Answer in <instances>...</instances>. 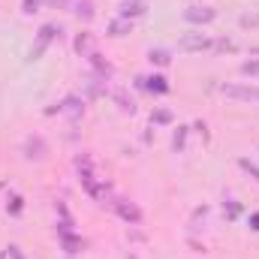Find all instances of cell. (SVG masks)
Here are the masks:
<instances>
[{"mask_svg": "<svg viewBox=\"0 0 259 259\" xmlns=\"http://www.w3.org/2000/svg\"><path fill=\"white\" fill-rule=\"evenodd\" d=\"M58 33H61V27H55V24H42V27H39V36H36V46L30 49V55H27V58H30V61H39V55H42V52L58 39Z\"/></svg>", "mask_w": 259, "mask_h": 259, "instance_id": "obj_1", "label": "cell"}, {"mask_svg": "<svg viewBox=\"0 0 259 259\" xmlns=\"http://www.w3.org/2000/svg\"><path fill=\"white\" fill-rule=\"evenodd\" d=\"M21 154H24V160H46L49 157V145H46V139L42 136H27L24 139V145H21Z\"/></svg>", "mask_w": 259, "mask_h": 259, "instance_id": "obj_2", "label": "cell"}, {"mask_svg": "<svg viewBox=\"0 0 259 259\" xmlns=\"http://www.w3.org/2000/svg\"><path fill=\"white\" fill-rule=\"evenodd\" d=\"M214 46V39H208L205 33H199V30H190V33H184L181 39H178V52H205V49H211Z\"/></svg>", "mask_w": 259, "mask_h": 259, "instance_id": "obj_3", "label": "cell"}, {"mask_svg": "<svg viewBox=\"0 0 259 259\" xmlns=\"http://www.w3.org/2000/svg\"><path fill=\"white\" fill-rule=\"evenodd\" d=\"M214 18H217V9H211L205 3H193L184 9V21H190V24H211Z\"/></svg>", "mask_w": 259, "mask_h": 259, "instance_id": "obj_4", "label": "cell"}, {"mask_svg": "<svg viewBox=\"0 0 259 259\" xmlns=\"http://www.w3.org/2000/svg\"><path fill=\"white\" fill-rule=\"evenodd\" d=\"M115 211H118V217L130 223V226H139L142 223V208L136 205V202H130V199H115V205H112Z\"/></svg>", "mask_w": 259, "mask_h": 259, "instance_id": "obj_5", "label": "cell"}, {"mask_svg": "<svg viewBox=\"0 0 259 259\" xmlns=\"http://www.w3.org/2000/svg\"><path fill=\"white\" fill-rule=\"evenodd\" d=\"M220 91L226 94V97H232V100H244V103H256L259 100V88L256 84H220Z\"/></svg>", "mask_w": 259, "mask_h": 259, "instance_id": "obj_6", "label": "cell"}, {"mask_svg": "<svg viewBox=\"0 0 259 259\" xmlns=\"http://www.w3.org/2000/svg\"><path fill=\"white\" fill-rule=\"evenodd\" d=\"M118 9H121V18H139V15H145L148 12V3L145 0H121L118 3Z\"/></svg>", "mask_w": 259, "mask_h": 259, "instance_id": "obj_7", "label": "cell"}, {"mask_svg": "<svg viewBox=\"0 0 259 259\" xmlns=\"http://www.w3.org/2000/svg\"><path fill=\"white\" fill-rule=\"evenodd\" d=\"M58 238H61V247H64L69 256H75V253H81V250L88 247V244H84V238H81V235H75V232H66V235H58Z\"/></svg>", "mask_w": 259, "mask_h": 259, "instance_id": "obj_8", "label": "cell"}, {"mask_svg": "<svg viewBox=\"0 0 259 259\" xmlns=\"http://www.w3.org/2000/svg\"><path fill=\"white\" fill-rule=\"evenodd\" d=\"M145 88H148L151 94H160V97L172 91V84H169V78H166V75H148V78H145Z\"/></svg>", "mask_w": 259, "mask_h": 259, "instance_id": "obj_9", "label": "cell"}, {"mask_svg": "<svg viewBox=\"0 0 259 259\" xmlns=\"http://www.w3.org/2000/svg\"><path fill=\"white\" fill-rule=\"evenodd\" d=\"M75 52H78L81 58H91V55H94V36H91L88 30L75 36Z\"/></svg>", "mask_w": 259, "mask_h": 259, "instance_id": "obj_10", "label": "cell"}, {"mask_svg": "<svg viewBox=\"0 0 259 259\" xmlns=\"http://www.w3.org/2000/svg\"><path fill=\"white\" fill-rule=\"evenodd\" d=\"M130 30H133V21L130 18H115V21H109V36H127Z\"/></svg>", "mask_w": 259, "mask_h": 259, "instance_id": "obj_11", "label": "cell"}, {"mask_svg": "<svg viewBox=\"0 0 259 259\" xmlns=\"http://www.w3.org/2000/svg\"><path fill=\"white\" fill-rule=\"evenodd\" d=\"M61 106H64L66 115H72V118H81L84 115V100H78V97H66Z\"/></svg>", "mask_w": 259, "mask_h": 259, "instance_id": "obj_12", "label": "cell"}, {"mask_svg": "<svg viewBox=\"0 0 259 259\" xmlns=\"http://www.w3.org/2000/svg\"><path fill=\"white\" fill-rule=\"evenodd\" d=\"M112 97H115V103H118V109H121V112H130V115L136 112V103H133V97H127V91H121V88H118V91H112Z\"/></svg>", "mask_w": 259, "mask_h": 259, "instance_id": "obj_13", "label": "cell"}, {"mask_svg": "<svg viewBox=\"0 0 259 259\" xmlns=\"http://www.w3.org/2000/svg\"><path fill=\"white\" fill-rule=\"evenodd\" d=\"M75 15H78L81 21H91V18H94V0H78V3H75Z\"/></svg>", "mask_w": 259, "mask_h": 259, "instance_id": "obj_14", "label": "cell"}, {"mask_svg": "<svg viewBox=\"0 0 259 259\" xmlns=\"http://www.w3.org/2000/svg\"><path fill=\"white\" fill-rule=\"evenodd\" d=\"M148 61L157 64V66H166L169 61H172V55H169L166 49H151V52H148Z\"/></svg>", "mask_w": 259, "mask_h": 259, "instance_id": "obj_15", "label": "cell"}, {"mask_svg": "<svg viewBox=\"0 0 259 259\" xmlns=\"http://www.w3.org/2000/svg\"><path fill=\"white\" fill-rule=\"evenodd\" d=\"M6 211H9V214H21V211H24V199L18 193H12L6 199Z\"/></svg>", "mask_w": 259, "mask_h": 259, "instance_id": "obj_16", "label": "cell"}, {"mask_svg": "<svg viewBox=\"0 0 259 259\" xmlns=\"http://www.w3.org/2000/svg\"><path fill=\"white\" fill-rule=\"evenodd\" d=\"M172 118H175V115H172L169 109H154V112H151V121H154V124H172Z\"/></svg>", "mask_w": 259, "mask_h": 259, "instance_id": "obj_17", "label": "cell"}, {"mask_svg": "<svg viewBox=\"0 0 259 259\" xmlns=\"http://www.w3.org/2000/svg\"><path fill=\"white\" fill-rule=\"evenodd\" d=\"M184 145H187V127H178L175 136H172V148L175 151H184Z\"/></svg>", "mask_w": 259, "mask_h": 259, "instance_id": "obj_18", "label": "cell"}, {"mask_svg": "<svg viewBox=\"0 0 259 259\" xmlns=\"http://www.w3.org/2000/svg\"><path fill=\"white\" fill-rule=\"evenodd\" d=\"M238 24H241V27H259V12H244V15L238 18Z\"/></svg>", "mask_w": 259, "mask_h": 259, "instance_id": "obj_19", "label": "cell"}, {"mask_svg": "<svg viewBox=\"0 0 259 259\" xmlns=\"http://www.w3.org/2000/svg\"><path fill=\"white\" fill-rule=\"evenodd\" d=\"M241 75L259 78V61H244V64H241Z\"/></svg>", "mask_w": 259, "mask_h": 259, "instance_id": "obj_20", "label": "cell"}, {"mask_svg": "<svg viewBox=\"0 0 259 259\" xmlns=\"http://www.w3.org/2000/svg\"><path fill=\"white\" fill-rule=\"evenodd\" d=\"M238 166H241L244 172H250V175H253V178L259 181V166L253 163V160H247V157H241V160H238Z\"/></svg>", "mask_w": 259, "mask_h": 259, "instance_id": "obj_21", "label": "cell"}, {"mask_svg": "<svg viewBox=\"0 0 259 259\" xmlns=\"http://www.w3.org/2000/svg\"><path fill=\"white\" fill-rule=\"evenodd\" d=\"M39 6H42V0H21V12H24V15L39 12Z\"/></svg>", "mask_w": 259, "mask_h": 259, "instance_id": "obj_22", "label": "cell"}, {"mask_svg": "<svg viewBox=\"0 0 259 259\" xmlns=\"http://www.w3.org/2000/svg\"><path fill=\"white\" fill-rule=\"evenodd\" d=\"M211 49H217V52H235V42L232 39H217Z\"/></svg>", "mask_w": 259, "mask_h": 259, "instance_id": "obj_23", "label": "cell"}, {"mask_svg": "<svg viewBox=\"0 0 259 259\" xmlns=\"http://www.w3.org/2000/svg\"><path fill=\"white\" fill-rule=\"evenodd\" d=\"M238 211H241V208H238V202H232V199H229V202H226V214H229V220H232V217H238Z\"/></svg>", "mask_w": 259, "mask_h": 259, "instance_id": "obj_24", "label": "cell"}, {"mask_svg": "<svg viewBox=\"0 0 259 259\" xmlns=\"http://www.w3.org/2000/svg\"><path fill=\"white\" fill-rule=\"evenodd\" d=\"M250 229H256V232H259V211H256V214H250Z\"/></svg>", "mask_w": 259, "mask_h": 259, "instance_id": "obj_25", "label": "cell"}, {"mask_svg": "<svg viewBox=\"0 0 259 259\" xmlns=\"http://www.w3.org/2000/svg\"><path fill=\"white\" fill-rule=\"evenodd\" d=\"M46 3H52V6H61V9H66V6H69V0H46Z\"/></svg>", "mask_w": 259, "mask_h": 259, "instance_id": "obj_26", "label": "cell"}, {"mask_svg": "<svg viewBox=\"0 0 259 259\" xmlns=\"http://www.w3.org/2000/svg\"><path fill=\"white\" fill-rule=\"evenodd\" d=\"M9 256H12V259H24V256H21V250H18V247H9Z\"/></svg>", "mask_w": 259, "mask_h": 259, "instance_id": "obj_27", "label": "cell"}]
</instances>
